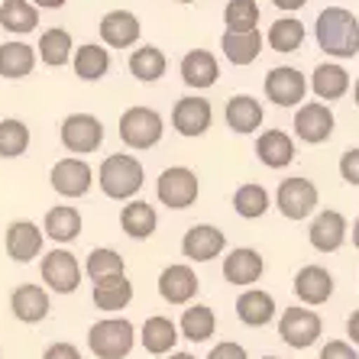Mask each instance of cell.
Instances as JSON below:
<instances>
[{
  "mask_svg": "<svg viewBox=\"0 0 359 359\" xmlns=\"http://www.w3.org/2000/svg\"><path fill=\"white\" fill-rule=\"evenodd\" d=\"M334 110L327 104H301L298 114H294V133H298L301 142H327L334 136Z\"/></svg>",
  "mask_w": 359,
  "mask_h": 359,
  "instance_id": "11",
  "label": "cell"
},
{
  "mask_svg": "<svg viewBox=\"0 0 359 359\" xmlns=\"http://www.w3.org/2000/svg\"><path fill=\"white\" fill-rule=\"evenodd\" d=\"M292 288L304 304H324L334 294V276L324 266H304V269H298Z\"/></svg>",
  "mask_w": 359,
  "mask_h": 359,
  "instance_id": "18",
  "label": "cell"
},
{
  "mask_svg": "<svg viewBox=\"0 0 359 359\" xmlns=\"http://www.w3.org/2000/svg\"><path fill=\"white\" fill-rule=\"evenodd\" d=\"M318 184L311 182V178H285L282 184H278V191H276V204L278 210H282V217L288 220H304L314 214V208H318Z\"/></svg>",
  "mask_w": 359,
  "mask_h": 359,
  "instance_id": "5",
  "label": "cell"
},
{
  "mask_svg": "<svg viewBox=\"0 0 359 359\" xmlns=\"http://www.w3.org/2000/svg\"><path fill=\"white\" fill-rule=\"evenodd\" d=\"M29 149V130L23 120H0V156L4 159H17Z\"/></svg>",
  "mask_w": 359,
  "mask_h": 359,
  "instance_id": "40",
  "label": "cell"
},
{
  "mask_svg": "<svg viewBox=\"0 0 359 359\" xmlns=\"http://www.w3.org/2000/svg\"><path fill=\"white\" fill-rule=\"evenodd\" d=\"M353 97H356V107H359V78H356V84H353Z\"/></svg>",
  "mask_w": 359,
  "mask_h": 359,
  "instance_id": "52",
  "label": "cell"
},
{
  "mask_svg": "<svg viewBox=\"0 0 359 359\" xmlns=\"http://www.w3.org/2000/svg\"><path fill=\"white\" fill-rule=\"evenodd\" d=\"M262 272H266V262L250 246H240L224 259V278L230 285H256L262 278Z\"/></svg>",
  "mask_w": 359,
  "mask_h": 359,
  "instance_id": "19",
  "label": "cell"
},
{
  "mask_svg": "<svg viewBox=\"0 0 359 359\" xmlns=\"http://www.w3.org/2000/svg\"><path fill=\"white\" fill-rule=\"evenodd\" d=\"M42 236L46 233H42L33 220H13L7 226V240H4L7 256L13 262H33L42 252Z\"/></svg>",
  "mask_w": 359,
  "mask_h": 359,
  "instance_id": "15",
  "label": "cell"
},
{
  "mask_svg": "<svg viewBox=\"0 0 359 359\" xmlns=\"http://www.w3.org/2000/svg\"><path fill=\"white\" fill-rule=\"evenodd\" d=\"M39 55H42V62L52 68L65 65L68 55H72V36H68V29H62V26L46 29L39 39Z\"/></svg>",
  "mask_w": 359,
  "mask_h": 359,
  "instance_id": "37",
  "label": "cell"
},
{
  "mask_svg": "<svg viewBox=\"0 0 359 359\" xmlns=\"http://www.w3.org/2000/svg\"><path fill=\"white\" fill-rule=\"evenodd\" d=\"M324 320L318 318V311L308 308H285V314L278 318V337H282L292 350H308L320 340Z\"/></svg>",
  "mask_w": 359,
  "mask_h": 359,
  "instance_id": "6",
  "label": "cell"
},
{
  "mask_svg": "<svg viewBox=\"0 0 359 359\" xmlns=\"http://www.w3.org/2000/svg\"><path fill=\"white\" fill-rule=\"evenodd\" d=\"M168 359H194V356H191V353H172Z\"/></svg>",
  "mask_w": 359,
  "mask_h": 359,
  "instance_id": "51",
  "label": "cell"
},
{
  "mask_svg": "<svg viewBox=\"0 0 359 359\" xmlns=\"http://www.w3.org/2000/svg\"><path fill=\"white\" fill-rule=\"evenodd\" d=\"M236 318L246 327H266L269 320L276 318V301L269 292H259V288H250L236 298Z\"/></svg>",
  "mask_w": 359,
  "mask_h": 359,
  "instance_id": "23",
  "label": "cell"
},
{
  "mask_svg": "<svg viewBox=\"0 0 359 359\" xmlns=\"http://www.w3.org/2000/svg\"><path fill=\"white\" fill-rule=\"evenodd\" d=\"M346 337L353 340V346H359V311H353L350 320H346Z\"/></svg>",
  "mask_w": 359,
  "mask_h": 359,
  "instance_id": "47",
  "label": "cell"
},
{
  "mask_svg": "<svg viewBox=\"0 0 359 359\" xmlns=\"http://www.w3.org/2000/svg\"><path fill=\"white\" fill-rule=\"evenodd\" d=\"M107 68H110V52L104 46L88 42V46H81L75 52V75L84 78V81H100L107 75Z\"/></svg>",
  "mask_w": 359,
  "mask_h": 359,
  "instance_id": "35",
  "label": "cell"
},
{
  "mask_svg": "<svg viewBox=\"0 0 359 359\" xmlns=\"http://www.w3.org/2000/svg\"><path fill=\"white\" fill-rule=\"evenodd\" d=\"M42 359H81V353L72 343H52L49 350L42 353Z\"/></svg>",
  "mask_w": 359,
  "mask_h": 359,
  "instance_id": "46",
  "label": "cell"
},
{
  "mask_svg": "<svg viewBox=\"0 0 359 359\" xmlns=\"http://www.w3.org/2000/svg\"><path fill=\"white\" fill-rule=\"evenodd\" d=\"M130 301H133V282L123 272L94 282V304L100 311H123Z\"/></svg>",
  "mask_w": 359,
  "mask_h": 359,
  "instance_id": "25",
  "label": "cell"
},
{
  "mask_svg": "<svg viewBox=\"0 0 359 359\" xmlns=\"http://www.w3.org/2000/svg\"><path fill=\"white\" fill-rule=\"evenodd\" d=\"M120 226H123L126 236H133V240H149L156 233V226H159V217H156V208H152L149 201H130L120 214Z\"/></svg>",
  "mask_w": 359,
  "mask_h": 359,
  "instance_id": "27",
  "label": "cell"
},
{
  "mask_svg": "<svg viewBox=\"0 0 359 359\" xmlns=\"http://www.w3.org/2000/svg\"><path fill=\"white\" fill-rule=\"evenodd\" d=\"M100 39L107 42L110 49H130L140 39V20L130 10H110L107 17L100 20Z\"/></svg>",
  "mask_w": 359,
  "mask_h": 359,
  "instance_id": "20",
  "label": "cell"
},
{
  "mask_svg": "<svg viewBox=\"0 0 359 359\" xmlns=\"http://www.w3.org/2000/svg\"><path fill=\"white\" fill-rule=\"evenodd\" d=\"M262 359H282V356H262Z\"/></svg>",
  "mask_w": 359,
  "mask_h": 359,
  "instance_id": "53",
  "label": "cell"
},
{
  "mask_svg": "<svg viewBox=\"0 0 359 359\" xmlns=\"http://www.w3.org/2000/svg\"><path fill=\"white\" fill-rule=\"evenodd\" d=\"M272 4H276V7H282V10H288V13H292V10H301V7H304V4H308V0H272Z\"/></svg>",
  "mask_w": 359,
  "mask_h": 359,
  "instance_id": "48",
  "label": "cell"
},
{
  "mask_svg": "<svg viewBox=\"0 0 359 359\" xmlns=\"http://www.w3.org/2000/svg\"><path fill=\"white\" fill-rule=\"evenodd\" d=\"M304 94H308V81L298 68L292 65H278L266 75V97L278 107H294V104H304Z\"/></svg>",
  "mask_w": 359,
  "mask_h": 359,
  "instance_id": "10",
  "label": "cell"
},
{
  "mask_svg": "<svg viewBox=\"0 0 359 359\" xmlns=\"http://www.w3.org/2000/svg\"><path fill=\"white\" fill-rule=\"evenodd\" d=\"M130 72H133V78H140V81H159L162 75H165V55H162L156 46H142V49H136L133 55H130Z\"/></svg>",
  "mask_w": 359,
  "mask_h": 359,
  "instance_id": "38",
  "label": "cell"
},
{
  "mask_svg": "<svg viewBox=\"0 0 359 359\" xmlns=\"http://www.w3.org/2000/svg\"><path fill=\"white\" fill-rule=\"evenodd\" d=\"M84 269H88V276L97 282V278H107V276H120V272L126 269V262H123V256H120V252L107 250V246H100V250L88 252Z\"/></svg>",
  "mask_w": 359,
  "mask_h": 359,
  "instance_id": "41",
  "label": "cell"
},
{
  "mask_svg": "<svg viewBox=\"0 0 359 359\" xmlns=\"http://www.w3.org/2000/svg\"><path fill=\"white\" fill-rule=\"evenodd\" d=\"M269 42H272V49L282 52V55H292V52L301 49V42H304V26L298 20L285 17V20H276L272 29H269Z\"/></svg>",
  "mask_w": 359,
  "mask_h": 359,
  "instance_id": "39",
  "label": "cell"
},
{
  "mask_svg": "<svg viewBox=\"0 0 359 359\" xmlns=\"http://www.w3.org/2000/svg\"><path fill=\"white\" fill-rule=\"evenodd\" d=\"M136 343V330L126 318H107L88 330V346L97 359H123Z\"/></svg>",
  "mask_w": 359,
  "mask_h": 359,
  "instance_id": "3",
  "label": "cell"
},
{
  "mask_svg": "<svg viewBox=\"0 0 359 359\" xmlns=\"http://www.w3.org/2000/svg\"><path fill=\"white\" fill-rule=\"evenodd\" d=\"M42 282L49 285L52 292L72 294L81 285V266L68 250H52L42 256Z\"/></svg>",
  "mask_w": 359,
  "mask_h": 359,
  "instance_id": "8",
  "label": "cell"
},
{
  "mask_svg": "<svg viewBox=\"0 0 359 359\" xmlns=\"http://www.w3.org/2000/svg\"><path fill=\"white\" fill-rule=\"evenodd\" d=\"M256 156H259V162L269 168H285L294 162V142H292V136L282 133V130H269V133H262L259 142H256Z\"/></svg>",
  "mask_w": 359,
  "mask_h": 359,
  "instance_id": "26",
  "label": "cell"
},
{
  "mask_svg": "<svg viewBox=\"0 0 359 359\" xmlns=\"http://www.w3.org/2000/svg\"><path fill=\"white\" fill-rule=\"evenodd\" d=\"M97 182H100V191L107 194V198L126 201L142 188V165L133 156H120V152L117 156H107L97 172Z\"/></svg>",
  "mask_w": 359,
  "mask_h": 359,
  "instance_id": "2",
  "label": "cell"
},
{
  "mask_svg": "<svg viewBox=\"0 0 359 359\" xmlns=\"http://www.w3.org/2000/svg\"><path fill=\"white\" fill-rule=\"evenodd\" d=\"M233 208H236V214L246 217V220L262 217V214L269 210V191L262 188V184H256V182L240 184L236 194H233Z\"/></svg>",
  "mask_w": 359,
  "mask_h": 359,
  "instance_id": "36",
  "label": "cell"
},
{
  "mask_svg": "<svg viewBox=\"0 0 359 359\" xmlns=\"http://www.w3.org/2000/svg\"><path fill=\"white\" fill-rule=\"evenodd\" d=\"M224 246H226V236L220 233L217 226H210V224H194L191 230L184 233V240H182L184 259H194V262L217 259L220 252H224Z\"/></svg>",
  "mask_w": 359,
  "mask_h": 359,
  "instance_id": "13",
  "label": "cell"
},
{
  "mask_svg": "<svg viewBox=\"0 0 359 359\" xmlns=\"http://www.w3.org/2000/svg\"><path fill=\"white\" fill-rule=\"evenodd\" d=\"M214 327H217V318H214V311L208 304H191V308L182 314V337L191 343H204L214 337Z\"/></svg>",
  "mask_w": 359,
  "mask_h": 359,
  "instance_id": "33",
  "label": "cell"
},
{
  "mask_svg": "<svg viewBox=\"0 0 359 359\" xmlns=\"http://www.w3.org/2000/svg\"><path fill=\"white\" fill-rule=\"evenodd\" d=\"M311 88L320 100H340L343 94L350 91V75L343 65H334V62H324V65L314 68L311 75Z\"/></svg>",
  "mask_w": 359,
  "mask_h": 359,
  "instance_id": "30",
  "label": "cell"
},
{
  "mask_svg": "<svg viewBox=\"0 0 359 359\" xmlns=\"http://www.w3.org/2000/svg\"><path fill=\"white\" fill-rule=\"evenodd\" d=\"M49 182L62 198H84L91 188V165L81 159H62L52 165Z\"/></svg>",
  "mask_w": 359,
  "mask_h": 359,
  "instance_id": "14",
  "label": "cell"
},
{
  "mask_svg": "<svg viewBox=\"0 0 359 359\" xmlns=\"http://www.w3.org/2000/svg\"><path fill=\"white\" fill-rule=\"evenodd\" d=\"M10 308L23 324H39L49 314V294L42 292L39 285H20L17 292L10 294Z\"/></svg>",
  "mask_w": 359,
  "mask_h": 359,
  "instance_id": "21",
  "label": "cell"
},
{
  "mask_svg": "<svg viewBox=\"0 0 359 359\" xmlns=\"http://www.w3.org/2000/svg\"><path fill=\"white\" fill-rule=\"evenodd\" d=\"M140 340H142V346H146V353H152V356H165L168 350H175L178 327L168 318L156 314V318H146V324H142V330H140Z\"/></svg>",
  "mask_w": 359,
  "mask_h": 359,
  "instance_id": "28",
  "label": "cell"
},
{
  "mask_svg": "<svg viewBox=\"0 0 359 359\" xmlns=\"http://www.w3.org/2000/svg\"><path fill=\"white\" fill-rule=\"evenodd\" d=\"M259 4L256 0H230L226 4V29H256Z\"/></svg>",
  "mask_w": 359,
  "mask_h": 359,
  "instance_id": "42",
  "label": "cell"
},
{
  "mask_svg": "<svg viewBox=\"0 0 359 359\" xmlns=\"http://www.w3.org/2000/svg\"><path fill=\"white\" fill-rule=\"evenodd\" d=\"M46 236L55 243H72L81 236V214L75 208H52L46 214Z\"/></svg>",
  "mask_w": 359,
  "mask_h": 359,
  "instance_id": "34",
  "label": "cell"
},
{
  "mask_svg": "<svg viewBox=\"0 0 359 359\" xmlns=\"http://www.w3.org/2000/svg\"><path fill=\"white\" fill-rule=\"evenodd\" d=\"M210 120H214V110H210V104L204 97H182L175 104V110H172V123H175V130L182 136H204L208 133Z\"/></svg>",
  "mask_w": 359,
  "mask_h": 359,
  "instance_id": "16",
  "label": "cell"
},
{
  "mask_svg": "<svg viewBox=\"0 0 359 359\" xmlns=\"http://www.w3.org/2000/svg\"><path fill=\"white\" fill-rule=\"evenodd\" d=\"M318 46L334 59H356L359 20L343 7H327L318 17Z\"/></svg>",
  "mask_w": 359,
  "mask_h": 359,
  "instance_id": "1",
  "label": "cell"
},
{
  "mask_svg": "<svg viewBox=\"0 0 359 359\" xmlns=\"http://www.w3.org/2000/svg\"><path fill=\"white\" fill-rule=\"evenodd\" d=\"M353 246L359 250V217H356V224H353Z\"/></svg>",
  "mask_w": 359,
  "mask_h": 359,
  "instance_id": "50",
  "label": "cell"
},
{
  "mask_svg": "<svg viewBox=\"0 0 359 359\" xmlns=\"http://www.w3.org/2000/svg\"><path fill=\"white\" fill-rule=\"evenodd\" d=\"M36 68V52L26 42H4L0 46V78H26Z\"/></svg>",
  "mask_w": 359,
  "mask_h": 359,
  "instance_id": "31",
  "label": "cell"
},
{
  "mask_svg": "<svg viewBox=\"0 0 359 359\" xmlns=\"http://www.w3.org/2000/svg\"><path fill=\"white\" fill-rule=\"evenodd\" d=\"M182 78L188 88H210L217 81V59L208 49H191L182 59Z\"/></svg>",
  "mask_w": 359,
  "mask_h": 359,
  "instance_id": "29",
  "label": "cell"
},
{
  "mask_svg": "<svg viewBox=\"0 0 359 359\" xmlns=\"http://www.w3.org/2000/svg\"><path fill=\"white\" fill-rule=\"evenodd\" d=\"M320 359H359V353L353 350V343H346V340H330L320 350Z\"/></svg>",
  "mask_w": 359,
  "mask_h": 359,
  "instance_id": "44",
  "label": "cell"
},
{
  "mask_svg": "<svg viewBox=\"0 0 359 359\" xmlns=\"http://www.w3.org/2000/svg\"><path fill=\"white\" fill-rule=\"evenodd\" d=\"M120 140L130 149H152L162 140V117L152 107H130L120 117Z\"/></svg>",
  "mask_w": 359,
  "mask_h": 359,
  "instance_id": "4",
  "label": "cell"
},
{
  "mask_svg": "<svg viewBox=\"0 0 359 359\" xmlns=\"http://www.w3.org/2000/svg\"><path fill=\"white\" fill-rule=\"evenodd\" d=\"M159 294L168 304H188L198 294V276L191 266H165L159 276Z\"/></svg>",
  "mask_w": 359,
  "mask_h": 359,
  "instance_id": "17",
  "label": "cell"
},
{
  "mask_svg": "<svg viewBox=\"0 0 359 359\" xmlns=\"http://www.w3.org/2000/svg\"><path fill=\"white\" fill-rule=\"evenodd\" d=\"M346 217L340 210H320L318 217L311 220V230H308V240L311 246L318 252H337L346 243Z\"/></svg>",
  "mask_w": 359,
  "mask_h": 359,
  "instance_id": "12",
  "label": "cell"
},
{
  "mask_svg": "<svg viewBox=\"0 0 359 359\" xmlns=\"http://www.w3.org/2000/svg\"><path fill=\"white\" fill-rule=\"evenodd\" d=\"M182 4H191V0H182Z\"/></svg>",
  "mask_w": 359,
  "mask_h": 359,
  "instance_id": "54",
  "label": "cell"
},
{
  "mask_svg": "<svg viewBox=\"0 0 359 359\" xmlns=\"http://www.w3.org/2000/svg\"><path fill=\"white\" fill-rule=\"evenodd\" d=\"M33 4H36V7H46V10H59L65 0H33Z\"/></svg>",
  "mask_w": 359,
  "mask_h": 359,
  "instance_id": "49",
  "label": "cell"
},
{
  "mask_svg": "<svg viewBox=\"0 0 359 359\" xmlns=\"http://www.w3.org/2000/svg\"><path fill=\"white\" fill-rule=\"evenodd\" d=\"M62 142H65L68 152H94L104 142V123L91 114H72V117L62 120Z\"/></svg>",
  "mask_w": 359,
  "mask_h": 359,
  "instance_id": "9",
  "label": "cell"
},
{
  "mask_svg": "<svg viewBox=\"0 0 359 359\" xmlns=\"http://www.w3.org/2000/svg\"><path fill=\"white\" fill-rule=\"evenodd\" d=\"M220 46H224L226 62L250 65V62H256V55L262 49V36H259V29H226L220 36Z\"/></svg>",
  "mask_w": 359,
  "mask_h": 359,
  "instance_id": "22",
  "label": "cell"
},
{
  "mask_svg": "<svg viewBox=\"0 0 359 359\" xmlns=\"http://www.w3.org/2000/svg\"><path fill=\"white\" fill-rule=\"evenodd\" d=\"M208 359H246V350H243L240 343L224 340V343H217V346L210 350V356H208Z\"/></svg>",
  "mask_w": 359,
  "mask_h": 359,
  "instance_id": "45",
  "label": "cell"
},
{
  "mask_svg": "<svg viewBox=\"0 0 359 359\" xmlns=\"http://www.w3.org/2000/svg\"><path fill=\"white\" fill-rule=\"evenodd\" d=\"M340 175L346 184H359V149H346L340 156Z\"/></svg>",
  "mask_w": 359,
  "mask_h": 359,
  "instance_id": "43",
  "label": "cell"
},
{
  "mask_svg": "<svg viewBox=\"0 0 359 359\" xmlns=\"http://www.w3.org/2000/svg\"><path fill=\"white\" fill-rule=\"evenodd\" d=\"M198 191H201L198 175H194L191 168H184V165L165 168V172L159 175V184H156L159 201L165 204V208H172V210L191 208L194 201H198Z\"/></svg>",
  "mask_w": 359,
  "mask_h": 359,
  "instance_id": "7",
  "label": "cell"
},
{
  "mask_svg": "<svg viewBox=\"0 0 359 359\" xmlns=\"http://www.w3.org/2000/svg\"><path fill=\"white\" fill-rule=\"evenodd\" d=\"M39 23V10L29 0H4L0 4V26L7 33H33Z\"/></svg>",
  "mask_w": 359,
  "mask_h": 359,
  "instance_id": "32",
  "label": "cell"
},
{
  "mask_svg": "<svg viewBox=\"0 0 359 359\" xmlns=\"http://www.w3.org/2000/svg\"><path fill=\"white\" fill-rule=\"evenodd\" d=\"M262 104L250 94H233L230 104H226V126L233 130V133H252V130H259L262 126Z\"/></svg>",
  "mask_w": 359,
  "mask_h": 359,
  "instance_id": "24",
  "label": "cell"
}]
</instances>
